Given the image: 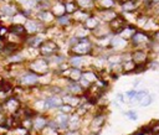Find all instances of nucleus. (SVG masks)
I'll return each instance as SVG.
<instances>
[{
  "instance_id": "nucleus-1",
  "label": "nucleus",
  "mask_w": 159,
  "mask_h": 135,
  "mask_svg": "<svg viewBox=\"0 0 159 135\" xmlns=\"http://www.w3.org/2000/svg\"><path fill=\"white\" fill-rule=\"evenodd\" d=\"M39 80V76L35 74V73H28L25 76H23V78H21V83L23 84H35Z\"/></svg>"
},
{
  "instance_id": "nucleus-2",
  "label": "nucleus",
  "mask_w": 159,
  "mask_h": 135,
  "mask_svg": "<svg viewBox=\"0 0 159 135\" xmlns=\"http://www.w3.org/2000/svg\"><path fill=\"white\" fill-rule=\"evenodd\" d=\"M45 108H56V107H61V99L57 97H50L47 99H45L44 102Z\"/></svg>"
},
{
  "instance_id": "nucleus-3",
  "label": "nucleus",
  "mask_w": 159,
  "mask_h": 135,
  "mask_svg": "<svg viewBox=\"0 0 159 135\" xmlns=\"http://www.w3.org/2000/svg\"><path fill=\"white\" fill-rule=\"evenodd\" d=\"M57 50V46L52 42H47V44H44L43 47H41V52L43 55H52L55 53V51Z\"/></svg>"
},
{
  "instance_id": "nucleus-4",
  "label": "nucleus",
  "mask_w": 159,
  "mask_h": 135,
  "mask_svg": "<svg viewBox=\"0 0 159 135\" xmlns=\"http://www.w3.org/2000/svg\"><path fill=\"white\" fill-rule=\"evenodd\" d=\"M83 44H85V42L78 44V45L73 48L76 53H78V55H83V53H86V52H88V51H90V48H91L90 44H88V42H86V45H83Z\"/></svg>"
},
{
  "instance_id": "nucleus-5",
  "label": "nucleus",
  "mask_w": 159,
  "mask_h": 135,
  "mask_svg": "<svg viewBox=\"0 0 159 135\" xmlns=\"http://www.w3.org/2000/svg\"><path fill=\"white\" fill-rule=\"evenodd\" d=\"M57 123L60 124V126L66 128V126H67V123H68V117H67V115H65V114L58 115V117H57Z\"/></svg>"
},
{
  "instance_id": "nucleus-6",
  "label": "nucleus",
  "mask_w": 159,
  "mask_h": 135,
  "mask_svg": "<svg viewBox=\"0 0 159 135\" xmlns=\"http://www.w3.org/2000/svg\"><path fill=\"white\" fill-rule=\"evenodd\" d=\"M5 107H6L10 112H15L16 108H17V102H16L15 99H9V101L6 102V104H5Z\"/></svg>"
},
{
  "instance_id": "nucleus-7",
  "label": "nucleus",
  "mask_w": 159,
  "mask_h": 135,
  "mask_svg": "<svg viewBox=\"0 0 159 135\" xmlns=\"http://www.w3.org/2000/svg\"><path fill=\"white\" fill-rule=\"evenodd\" d=\"M45 125H46V120L44 118H37L35 120V124H34V126L36 129H43V128H45Z\"/></svg>"
},
{
  "instance_id": "nucleus-8",
  "label": "nucleus",
  "mask_w": 159,
  "mask_h": 135,
  "mask_svg": "<svg viewBox=\"0 0 159 135\" xmlns=\"http://www.w3.org/2000/svg\"><path fill=\"white\" fill-rule=\"evenodd\" d=\"M152 101H153V98H152V95H146V97L141 101V107H148L150 103H152Z\"/></svg>"
},
{
  "instance_id": "nucleus-9",
  "label": "nucleus",
  "mask_w": 159,
  "mask_h": 135,
  "mask_svg": "<svg viewBox=\"0 0 159 135\" xmlns=\"http://www.w3.org/2000/svg\"><path fill=\"white\" fill-rule=\"evenodd\" d=\"M144 59H146V55L143 52H137L135 55H133V60L135 62H142L144 61Z\"/></svg>"
},
{
  "instance_id": "nucleus-10",
  "label": "nucleus",
  "mask_w": 159,
  "mask_h": 135,
  "mask_svg": "<svg viewBox=\"0 0 159 135\" xmlns=\"http://www.w3.org/2000/svg\"><path fill=\"white\" fill-rule=\"evenodd\" d=\"M146 40H147L146 36H144V35H141V34H137V35L133 37V41H134L137 45H138L139 42H144Z\"/></svg>"
},
{
  "instance_id": "nucleus-11",
  "label": "nucleus",
  "mask_w": 159,
  "mask_h": 135,
  "mask_svg": "<svg viewBox=\"0 0 159 135\" xmlns=\"http://www.w3.org/2000/svg\"><path fill=\"white\" fill-rule=\"evenodd\" d=\"M102 122H105V117H102V115H101V117H96L94 118V120H93V128L94 126H101L102 125Z\"/></svg>"
},
{
  "instance_id": "nucleus-12",
  "label": "nucleus",
  "mask_w": 159,
  "mask_h": 135,
  "mask_svg": "<svg viewBox=\"0 0 159 135\" xmlns=\"http://www.w3.org/2000/svg\"><path fill=\"white\" fill-rule=\"evenodd\" d=\"M126 115L131 119V120H137L138 119V115H137V112L135 110H129L126 113Z\"/></svg>"
},
{
  "instance_id": "nucleus-13",
  "label": "nucleus",
  "mask_w": 159,
  "mask_h": 135,
  "mask_svg": "<svg viewBox=\"0 0 159 135\" xmlns=\"http://www.w3.org/2000/svg\"><path fill=\"white\" fill-rule=\"evenodd\" d=\"M70 89L72 91V92H81V86H78V83H72L71 86H70Z\"/></svg>"
},
{
  "instance_id": "nucleus-14",
  "label": "nucleus",
  "mask_w": 159,
  "mask_h": 135,
  "mask_svg": "<svg viewBox=\"0 0 159 135\" xmlns=\"http://www.w3.org/2000/svg\"><path fill=\"white\" fill-rule=\"evenodd\" d=\"M82 61V59L81 57H78V56H76V57H73V59L71 60V63L73 65V66H78L80 65V62Z\"/></svg>"
},
{
  "instance_id": "nucleus-15",
  "label": "nucleus",
  "mask_w": 159,
  "mask_h": 135,
  "mask_svg": "<svg viewBox=\"0 0 159 135\" xmlns=\"http://www.w3.org/2000/svg\"><path fill=\"white\" fill-rule=\"evenodd\" d=\"M71 77H72V80H78L80 77H81V74H80V71H78V69H73Z\"/></svg>"
},
{
  "instance_id": "nucleus-16",
  "label": "nucleus",
  "mask_w": 159,
  "mask_h": 135,
  "mask_svg": "<svg viewBox=\"0 0 159 135\" xmlns=\"http://www.w3.org/2000/svg\"><path fill=\"white\" fill-rule=\"evenodd\" d=\"M75 135H77V134H75Z\"/></svg>"
}]
</instances>
